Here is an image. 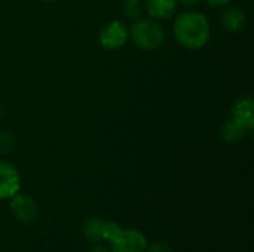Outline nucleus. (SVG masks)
<instances>
[{"label":"nucleus","instance_id":"obj_1","mask_svg":"<svg viewBox=\"0 0 254 252\" xmlns=\"http://www.w3.org/2000/svg\"><path fill=\"white\" fill-rule=\"evenodd\" d=\"M174 37L186 49L198 50L210 40V22L201 12L186 10L174 21Z\"/></svg>","mask_w":254,"mask_h":252},{"label":"nucleus","instance_id":"obj_2","mask_svg":"<svg viewBox=\"0 0 254 252\" xmlns=\"http://www.w3.org/2000/svg\"><path fill=\"white\" fill-rule=\"evenodd\" d=\"M132 43L144 50H155L165 42V28L158 19L143 18L137 19L128 30Z\"/></svg>","mask_w":254,"mask_h":252},{"label":"nucleus","instance_id":"obj_3","mask_svg":"<svg viewBox=\"0 0 254 252\" xmlns=\"http://www.w3.org/2000/svg\"><path fill=\"white\" fill-rule=\"evenodd\" d=\"M129 39L128 28L122 21H110L98 33V42L100 45L107 50H116L122 48Z\"/></svg>","mask_w":254,"mask_h":252},{"label":"nucleus","instance_id":"obj_4","mask_svg":"<svg viewBox=\"0 0 254 252\" xmlns=\"http://www.w3.org/2000/svg\"><path fill=\"white\" fill-rule=\"evenodd\" d=\"M146 236L137 229H122L112 242V252H146Z\"/></svg>","mask_w":254,"mask_h":252},{"label":"nucleus","instance_id":"obj_5","mask_svg":"<svg viewBox=\"0 0 254 252\" xmlns=\"http://www.w3.org/2000/svg\"><path fill=\"white\" fill-rule=\"evenodd\" d=\"M21 180L16 168L9 162L0 160V199H10L19 192Z\"/></svg>","mask_w":254,"mask_h":252},{"label":"nucleus","instance_id":"obj_6","mask_svg":"<svg viewBox=\"0 0 254 252\" xmlns=\"http://www.w3.org/2000/svg\"><path fill=\"white\" fill-rule=\"evenodd\" d=\"M10 209H12L15 218L24 224L33 223L37 217V205L27 195L16 193L15 196H12L10 198Z\"/></svg>","mask_w":254,"mask_h":252},{"label":"nucleus","instance_id":"obj_7","mask_svg":"<svg viewBox=\"0 0 254 252\" xmlns=\"http://www.w3.org/2000/svg\"><path fill=\"white\" fill-rule=\"evenodd\" d=\"M232 119L244 129L250 131L254 125V102L252 98L240 100L232 107Z\"/></svg>","mask_w":254,"mask_h":252},{"label":"nucleus","instance_id":"obj_8","mask_svg":"<svg viewBox=\"0 0 254 252\" xmlns=\"http://www.w3.org/2000/svg\"><path fill=\"white\" fill-rule=\"evenodd\" d=\"M144 9L153 19H170L177 10L176 0H144Z\"/></svg>","mask_w":254,"mask_h":252},{"label":"nucleus","instance_id":"obj_9","mask_svg":"<svg viewBox=\"0 0 254 252\" xmlns=\"http://www.w3.org/2000/svg\"><path fill=\"white\" fill-rule=\"evenodd\" d=\"M222 25L232 33H238L247 25V15L241 7L231 6L222 12Z\"/></svg>","mask_w":254,"mask_h":252},{"label":"nucleus","instance_id":"obj_10","mask_svg":"<svg viewBox=\"0 0 254 252\" xmlns=\"http://www.w3.org/2000/svg\"><path fill=\"white\" fill-rule=\"evenodd\" d=\"M104 226H106V220L100 218V217H91L88 220H85L82 230L86 239L92 241V242H100L103 241V235H104Z\"/></svg>","mask_w":254,"mask_h":252},{"label":"nucleus","instance_id":"obj_11","mask_svg":"<svg viewBox=\"0 0 254 252\" xmlns=\"http://www.w3.org/2000/svg\"><path fill=\"white\" fill-rule=\"evenodd\" d=\"M247 129H244L240 123H237L234 119L228 120L223 126H222V131H220V137L223 141L226 143H237L240 140L244 138Z\"/></svg>","mask_w":254,"mask_h":252},{"label":"nucleus","instance_id":"obj_12","mask_svg":"<svg viewBox=\"0 0 254 252\" xmlns=\"http://www.w3.org/2000/svg\"><path fill=\"white\" fill-rule=\"evenodd\" d=\"M122 10L131 19H138L143 13V4L140 0H122Z\"/></svg>","mask_w":254,"mask_h":252},{"label":"nucleus","instance_id":"obj_13","mask_svg":"<svg viewBox=\"0 0 254 252\" xmlns=\"http://www.w3.org/2000/svg\"><path fill=\"white\" fill-rule=\"evenodd\" d=\"M121 230H122V227H121L119 224H116V223H113V221H106L103 241H107V242H110V244H112V242L119 236Z\"/></svg>","mask_w":254,"mask_h":252},{"label":"nucleus","instance_id":"obj_14","mask_svg":"<svg viewBox=\"0 0 254 252\" xmlns=\"http://www.w3.org/2000/svg\"><path fill=\"white\" fill-rule=\"evenodd\" d=\"M146 252H173V250L165 242H155L149 248H146Z\"/></svg>","mask_w":254,"mask_h":252},{"label":"nucleus","instance_id":"obj_15","mask_svg":"<svg viewBox=\"0 0 254 252\" xmlns=\"http://www.w3.org/2000/svg\"><path fill=\"white\" fill-rule=\"evenodd\" d=\"M177 4H182V6H186V7H192V6H196L199 3V0H176Z\"/></svg>","mask_w":254,"mask_h":252},{"label":"nucleus","instance_id":"obj_16","mask_svg":"<svg viewBox=\"0 0 254 252\" xmlns=\"http://www.w3.org/2000/svg\"><path fill=\"white\" fill-rule=\"evenodd\" d=\"M207 1H208V4H211V6H214V7H220V6L229 4L231 0H207Z\"/></svg>","mask_w":254,"mask_h":252},{"label":"nucleus","instance_id":"obj_17","mask_svg":"<svg viewBox=\"0 0 254 252\" xmlns=\"http://www.w3.org/2000/svg\"><path fill=\"white\" fill-rule=\"evenodd\" d=\"M88 252H110V251H109L107 248H104V247H100V245H98V247H94L91 251H88Z\"/></svg>","mask_w":254,"mask_h":252},{"label":"nucleus","instance_id":"obj_18","mask_svg":"<svg viewBox=\"0 0 254 252\" xmlns=\"http://www.w3.org/2000/svg\"><path fill=\"white\" fill-rule=\"evenodd\" d=\"M43 1H55V0H43Z\"/></svg>","mask_w":254,"mask_h":252}]
</instances>
